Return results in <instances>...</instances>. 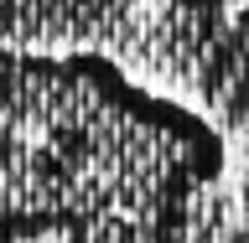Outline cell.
Here are the masks:
<instances>
[{
    "instance_id": "2",
    "label": "cell",
    "mask_w": 249,
    "mask_h": 243,
    "mask_svg": "<svg viewBox=\"0 0 249 243\" xmlns=\"http://www.w3.org/2000/svg\"><path fill=\"white\" fill-rule=\"evenodd\" d=\"M135 0H0V42L21 52H78L73 42L104 36Z\"/></svg>"
},
{
    "instance_id": "1",
    "label": "cell",
    "mask_w": 249,
    "mask_h": 243,
    "mask_svg": "<svg viewBox=\"0 0 249 243\" xmlns=\"http://www.w3.org/2000/svg\"><path fill=\"white\" fill-rule=\"evenodd\" d=\"M223 171V130L114 57L0 42V243H57L109 217L249 233L218 197Z\"/></svg>"
},
{
    "instance_id": "3",
    "label": "cell",
    "mask_w": 249,
    "mask_h": 243,
    "mask_svg": "<svg viewBox=\"0 0 249 243\" xmlns=\"http://www.w3.org/2000/svg\"><path fill=\"white\" fill-rule=\"evenodd\" d=\"M239 212H244V223H249V171H244V186H239Z\"/></svg>"
}]
</instances>
